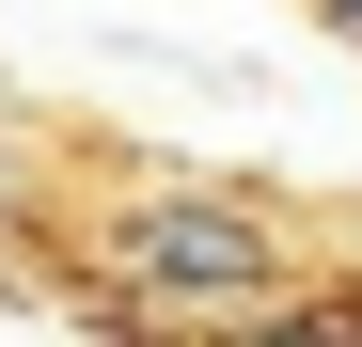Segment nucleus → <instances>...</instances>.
Wrapping results in <instances>:
<instances>
[{
  "mask_svg": "<svg viewBox=\"0 0 362 347\" xmlns=\"http://www.w3.org/2000/svg\"><path fill=\"white\" fill-rule=\"evenodd\" d=\"M79 253L110 300H79V331H252L299 253H284V221L252 190H205V174H142V190H110L79 221Z\"/></svg>",
  "mask_w": 362,
  "mask_h": 347,
  "instance_id": "1",
  "label": "nucleus"
},
{
  "mask_svg": "<svg viewBox=\"0 0 362 347\" xmlns=\"http://www.w3.org/2000/svg\"><path fill=\"white\" fill-rule=\"evenodd\" d=\"M32 253H47V158H32L16 127H0V284H16Z\"/></svg>",
  "mask_w": 362,
  "mask_h": 347,
  "instance_id": "2",
  "label": "nucleus"
},
{
  "mask_svg": "<svg viewBox=\"0 0 362 347\" xmlns=\"http://www.w3.org/2000/svg\"><path fill=\"white\" fill-rule=\"evenodd\" d=\"M299 16H315V32H331V47H362V0H299Z\"/></svg>",
  "mask_w": 362,
  "mask_h": 347,
  "instance_id": "3",
  "label": "nucleus"
}]
</instances>
